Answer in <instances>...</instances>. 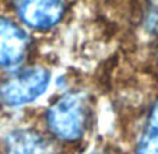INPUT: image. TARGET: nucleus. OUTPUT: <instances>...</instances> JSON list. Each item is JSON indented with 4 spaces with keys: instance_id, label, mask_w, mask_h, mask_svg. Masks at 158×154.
Segmentation results:
<instances>
[{
    "instance_id": "f257e3e1",
    "label": "nucleus",
    "mask_w": 158,
    "mask_h": 154,
    "mask_svg": "<svg viewBox=\"0 0 158 154\" xmlns=\"http://www.w3.org/2000/svg\"><path fill=\"white\" fill-rule=\"evenodd\" d=\"M87 121L85 98L80 92L62 95L48 111V123L57 137L77 140L83 135Z\"/></svg>"
},
{
    "instance_id": "f03ea898",
    "label": "nucleus",
    "mask_w": 158,
    "mask_h": 154,
    "mask_svg": "<svg viewBox=\"0 0 158 154\" xmlns=\"http://www.w3.org/2000/svg\"><path fill=\"white\" fill-rule=\"evenodd\" d=\"M51 83V73L44 67H31L17 73L0 87V100L10 107L34 102Z\"/></svg>"
},
{
    "instance_id": "7ed1b4c3",
    "label": "nucleus",
    "mask_w": 158,
    "mask_h": 154,
    "mask_svg": "<svg viewBox=\"0 0 158 154\" xmlns=\"http://www.w3.org/2000/svg\"><path fill=\"white\" fill-rule=\"evenodd\" d=\"M21 20L36 30H48L62 20L64 6L62 0H15Z\"/></svg>"
},
{
    "instance_id": "20e7f679",
    "label": "nucleus",
    "mask_w": 158,
    "mask_h": 154,
    "mask_svg": "<svg viewBox=\"0 0 158 154\" xmlns=\"http://www.w3.org/2000/svg\"><path fill=\"white\" fill-rule=\"evenodd\" d=\"M28 48V36L18 25L0 17V66L15 69L23 63Z\"/></svg>"
},
{
    "instance_id": "39448f33",
    "label": "nucleus",
    "mask_w": 158,
    "mask_h": 154,
    "mask_svg": "<svg viewBox=\"0 0 158 154\" xmlns=\"http://www.w3.org/2000/svg\"><path fill=\"white\" fill-rule=\"evenodd\" d=\"M7 154H52V150L36 132L18 129L7 137Z\"/></svg>"
},
{
    "instance_id": "423d86ee",
    "label": "nucleus",
    "mask_w": 158,
    "mask_h": 154,
    "mask_svg": "<svg viewBox=\"0 0 158 154\" xmlns=\"http://www.w3.org/2000/svg\"><path fill=\"white\" fill-rule=\"evenodd\" d=\"M137 154H158V100L155 101L147 125L137 144Z\"/></svg>"
}]
</instances>
